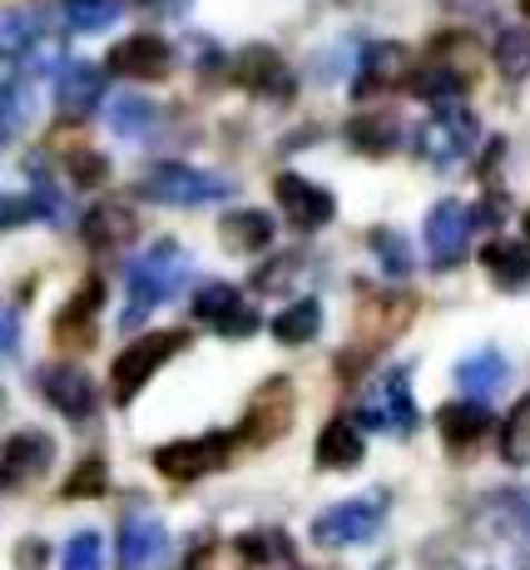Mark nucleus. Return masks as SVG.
Returning <instances> with one entry per match:
<instances>
[{
  "label": "nucleus",
  "mask_w": 530,
  "mask_h": 570,
  "mask_svg": "<svg viewBox=\"0 0 530 570\" xmlns=\"http://www.w3.org/2000/svg\"><path fill=\"white\" fill-rule=\"evenodd\" d=\"M317 327H323V308H317L313 298L293 303V308H283L278 317H273V337H278V343H288V347H297V343H313Z\"/></svg>",
  "instance_id": "obj_29"
},
{
  "label": "nucleus",
  "mask_w": 530,
  "mask_h": 570,
  "mask_svg": "<svg viewBox=\"0 0 530 570\" xmlns=\"http://www.w3.org/2000/svg\"><path fill=\"white\" fill-rule=\"evenodd\" d=\"M238 80L248 85L253 95H293V75H288V65H283L268 46L243 50V60H238Z\"/></svg>",
  "instance_id": "obj_20"
},
{
  "label": "nucleus",
  "mask_w": 530,
  "mask_h": 570,
  "mask_svg": "<svg viewBox=\"0 0 530 570\" xmlns=\"http://www.w3.org/2000/svg\"><path fill=\"white\" fill-rule=\"evenodd\" d=\"M238 556H243L248 566L278 561V556H288V541H283L278 531H248V535H238Z\"/></svg>",
  "instance_id": "obj_39"
},
{
  "label": "nucleus",
  "mask_w": 530,
  "mask_h": 570,
  "mask_svg": "<svg viewBox=\"0 0 530 570\" xmlns=\"http://www.w3.org/2000/svg\"><path fill=\"white\" fill-rule=\"evenodd\" d=\"M288 426H293V387L283 377H273L268 387L253 397L248 422H243V436H248V442H278Z\"/></svg>",
  "instance_id": "obj_15"
},
{
  "label": "nucleus",
  "mask_w": 530,
  "mask_h": 570,
  "mask_svg": "<svg viewBox=\"0 0 530 570\" xmlns=\"http://www.w3.org/2000/svg\"><path fill=\"white\" fill-rule=\"evenodd\" d=\"M481 268H485V278H491L495 288L516 293V288H526L530 283V248L506 244V238H491L485 254H481Z\"/></svg>",
  "instance_id": "obj_21"
},
{
  "label": "nucleus",
  "mask_w": 530,
  "mask_h": 570,
  "mask_svg": "<svg viewBox=\"0 0 530 570\" xmlns=\"http://www.w3.org/2000/svg\"><path fill=\"white\" fill-rule=\"evenodd\" d=\"M30 109H36V95H30L26 80H6L0 85V139L20 135L30 125Z\"/></svg>",
  "instance_id": "obj_32"
},
{
  "label": "nucleus",
  "mask_w": 530,
  "mask_h": 570,
  "mask_svg": "<svg viewBox=\"0 0 530 570\" xmlns=\"http://www.w3.org/2000/svg\"><path fill=\"white\" fill-rule=\"evenodd\" d=\"M362 426L386 436H406L416 426V402H412V372L386 367L367 392H362Z\"/></svg>",
  "instance_id": "obj_4"
},
{
  "label": "nucleus",
  "mask_w": 530,
  "mask_h": 570,
  "mask_svg": "<svg viewBox=\"0 0 530 570\" xmlns=\"http://www.w3.org/2000/svg\"><path fill=\"white\" fill-rule=\"evenodd\" d=\"M526 248H530V214H526Z\"/></svg>",
  "instance_id": "obj_45"
},
{
  "label": "nucleus",
  "mask_w": 530,
  "mask_h": 570,
  "mask_svg": "<svg viewBox=\"0 0 530 570\" xmlns=\"http://www.w3.org/2000/svg\"><path fill=\"white\" fill-rule=\"evenodd\" d=\"M477 135H481L477 115H471V109L457 100V105H436L432 115L416 125L412 145H416V155L432 164V169H457V164L471 159V149H477Z\"/></svg>",
  "instance_id": "obj_2"
},
{
  "label": "nucleus",
  "mask_w": 530,
  "mask_h": 570,
  "mask_svg": "<svg viewBox=\"0 0 530 570\" xmlns=\"http://www.w3.org/2000/svg\"><path fill=\"white\" fill-rule=\"evenodd\" d=\"M471 228H477V218H471V208L461 199H441L432 214H426V254H432L436 268H457V263L467 258Z\"/></svg>",
  "instance_id": "obj_7"
},
{
  "label": "nucleus",
  "mask_w": 530,
  "mask_h": 570,
  "mask_svg": "<svg viewBox=\"0 0 530 570\" xmlns=\"http://www.w3.org/2000/svg\"><path fill=\"white\" fill-rule=\"evenodd\" d=\"M65 20L70 30H109L119 20V0H65Z\"/></svg>",
  "instance_id": "obj_35"
},
{
  "label": "nucleus",
  "mask_w": 530,
  "mask_h": 570,
  "mask_svg": "<svg viewBox=\"0 0 530 570\" xmlns=\"http://www.w3.org/2000/svg\"><path fill=\"white\" fill-rule=\"evenodd\" d=\"M99 303H105V283L90 278L70 303H65V313L55 317V337H60L65 347H90L95 343V308Z\"/></svg>",
  "instance_id": "obj_17"
},
{
  "label": "nucleus",
  "mask_w": 530,
  "mask_h": 570,
  "mask_svg": "<svg viewBox=\"0 0 530 570\" xmlns=\"http://www.w3.org/2000/svg\"><path fill=\"white\" fill-rule=\"evenodd\" d=\"M109 164L95 155V149H70V179L80 184V189H95V184H105Z\"/></svg>",
  "instance_id": "obj_40"
},
{
  "label": "nucleus",
  "mask_w": 530,
  "mask_h": 570,
  "mask_svg": "<svg viewBox=\"0 0 530 570\" xmlns=\"http://www.w3.org/2000/svg\"><path fill=\"white\" fill-rule=\"evenodd\" d=\"M99 95H105V70H95V65L75 60L60 70V80H55V100H60L65 115H90V109L99 105Z\"/></svg>",
  "instance_id": "obj_18"
},
{
  "label": "nucleus",
  "mask_w": 530,
  "mask_h": 570,
  "mask_svg": "<svg viewBox=\"0 0 530 570\" xmlns=\"http://www.w3.org/2000/svg\"><path fill=\"white\" fill-rule=\"evenodd\" d=\"M485 521H491L495 535L516 546H530V497L526 491H501V497L485 501Z\"/></svg>",
  "instance_id": "obj_24"
},
{
  "label": "nucleus",
  "mask_w": 530,
  "mask_h": 570,
  "mask_svg": "<svg viewBox=\"0 0 530 570\" xmlns=\"http://www.w3.org/2000/svg\"><path fill=\"white\" fill-rule=\"evenodd\" d=\"M501 456L511 466H530V397L516 402V412L501 426Z\"/></svg>",
  "instance_id": "obj_34"
},
{
  "label": "nucleus",
  "mask_w": 530,
  "mask_h": 570,
  "mask_svg": "<svg viewBox=\"0 0 530 570\" xmlns=\"http://www.w3.org/2000/svg\"><path fill=\"white\" fill-rule=\"evenodd\" d=\"M179 347H189V333H154V337H139L129 353H119L115 363V402H135V392L169 363Z\"/></svg>",
  "instance_id": "obj_6"
},
{
  "label": "nucleus",
  "mask_w": 530,
  "mask_h": 570,
  "mask_svg": "<svg viewBox=\"0 0 530 570\" xmlns=\"http://www.w3.org/2000/svg\"><path fill=\"white\" fill-rule=\"evenodd\" d=\"M109 129H115L119 139H145L154 129V105L149 100H135V95H125V100L109 105Z\"/></svg>",
  "instance_id": "obj_33"
},
{
  "label": "nucleus",
  "mask_w": 530,
  "mask_h": 570,
  "mask_svg": "<svg viewBox=\"0 0 530 570\" xmlns=\"http://www.w3.org/2000/svg\"><path fill=\"white\" fill-rule=\"evenodd\" d=\"M129 234H135V214L125 204H95L85 218V244L90 248H119Z\"/></svg>",
  "instance_id": "obj_26"
},
{
  "label": "nucleus",
  "mask_w": 530,
  "mask_h": 570,
  "mask_svg": "<svg viewBox=\"0 0 530 570\" xmlns=\"http://www.w3.org/2000/svg\"><path fill=\"white\" fill-rule=\"evenodd\" d=\"M184 278H189V254H184L179 244L145 248V254L135 258V268H129V308L119 317V327L135 333L164 298H174V293L184 288Z\"/></svg>",
  "instance_id": "obj_1"
},
{
  "label": "nucleus",
  "mask_w": 530,
  "mask_h": 570,
  "mask_svg": "<svg viewBox=\"0 0 530 570\" xmlns=\"http://www.w3.org/2000/svg\"><path fill=\"white\" fill-rule=\"evenodd\" d=\"M224 244L234 254H258V248L273 244V214L263 208H238V214L224 218Z\"/></svg>",
  "instance_id": "obj_25"
},
{
  "label": "nucleus",
  "mask_w": 530,
  "mask_h": 570,
  "mask_svg": "<svg viewBox=\"0 0 530 570\" xmlns=\"http://www.w3.org/2000/svg\"><path fill=\"white\" fill-rule=\"evenodd\" d=\"M293 278H297V263H293V254H288V258H273L268 268L253 278V288H258V293H283Z\"/></svg>",
  "instance_id": "obj_41"
},
{
  "label": "nucleus",
  "mask_w": 530,
  "mask_h": 570,
  "mask_svg": "<svg viewBox=\"0 0 530 570\" xmlns=\"http://www.w3.org/2000/svg\"><path fill=\"white\" fill-rule=\"evenodd\" d=\"M228 456V436H189V442H169L154 452V466L169 481H198L214 466H224Z\"/></svg>",
  "instance_id": "obj_9"
},
{
  "label": "nucleus",
  "mask_w": 530,
  "mask_h": 570,
  "mask_svg": "<svg viewBox=\"0 0 530 570\" xmlns=\"http://www.w3.org/2000/svg\"><path fill=\"white\" fill-rule=\"evenodd\" d=\"M396 135H402V125H396V115H386V109H367V115H357L347 125V139L362 155H386V149H396Z\"/></svg>",
  "instance_id": "obj_27"
},
{
  "label": "nucleus",
  "mask_w": 530,
  "mask_h": 570,
  "mask_svg": "<svg viewBox=\"0 0 530 570\" xmlns=\"http://www.w3.org/2000/svg\"><path fill=\"white\" fill-rule=\"evenodd\" d=\"M362 432H357V422H327L323 426V436H317V466H327V471H352V466H362Z\"/></svg>",
  "instance_id": "obj_23"
},
{
  "label": "nucleus",
  "mask_w": 530,
  "mask_h": 570,
  "mask_svg": "<svg viewBox=\"0 0 530 570\" xmlns=\"http://www.w3.org/2000/svg\"><path fill=\"white\" fill-rule=\"evenodd\" d=\"M169 561V531L149 511H129L119 525V570H159Z\"/></svg>",
  "instance_id": "obj_8"
},
{
  "label": "nucleus",
  "mask_w": 530,
  "mask_h": 570,
  "mask_svg": "<svg viewBox=\"0 0 530 570\" xmlns=\"http://www.w3.org/2000/svg\"><path fill=\"white\" fill-rule=\"evenodd\" d=\"M16 347H20V317L10 308H0V363L16 357Z\"/></svg>",
  "instance_id": "obj_43"
},
{
  "label": "nucleus",
  "mask_w": 530,
  "mask_h": 570,
  "mask_svg": "<svg viewBox=\"0 0 530 570\" xmlns=\"http://www.w3.org/2000/svg\"><path fill=\"white\" fill-rule=\"evenodd\" d=\"M396 85H412V50L396 46V40H377V46L362 50V65H357V95H382V90H396Z\"/></svg>",
  "instance_id": "obj_12"
},
{
  "label": "nucleus",
  "mask_w": 530,
  "mask_h": 570,
  "mask_svg": "<svg viewBox=\"0 0 530 570\" xmlns=\"http://www.w3.org/2000/svg\"><path fill=\"white\" fill-rule=\"evenodd\" d=\"M461 90H467V70H457V65H426L422 75H412V95L432 105H457Z\"/></svg>",
  "instance_id": "obj_28"
},
{
  "label": "nucleus",
  "mask_w": 530,
  "mask_h": 570,
  "mask_svg": "<svg viewBox=\"0 0 530 570\" xmlns=\"http://www.w3.org/2000/svg\"><path fill=\"white\" fill-rule=\"evenodd\" d=\"M382 517H386V501L382 497H357V501H342V507L323 511L313 521V541L337 551V546H362L382 531Z\"/></svg>",
  "instance_id": "obj_5"
},
{
  "label": "nucleus",
  "mask_w": 530,
  "mask_h": 570,
  "mask_svg": "<svg viewBox=\"0 0 530 570\" xmlns=\"http://www.w3.org/2000/svg\"><path fill=\"white\" fill-rule=\"evenodd\" d=\"M60 570H105V541H99L95 531L70 535V546H65V561H60Z\"/></svg>",
  "instance_id": "obj_37"
},
{
  "label": "nucleus",
  "mask_w": 530,
  "mask_h": 570,
  "mask_svg": "<svg viewBox=\"0 0 530 570\" xmlns=\"http://www.w3.org/2000/svg\"><path fill=\"white\" fill-rule=\"evenodd\" d=\"M194 317H198V323H214V333H224V337L258 333V313L243 308V293L228 288V283H208V288H198Z\"/></svg>",
  "instance_id": "obj_11"
},
{
  "label": "nucleus",
  "mask_w": 530,
  "mask_h": 570,
  "mask_svg": "<svg viewBox=\"0 0 530 570\" xmlns=\"http://www.w3.org/2000/svg\"><path fill=\"white\" fill-rule=\"evenodd\" d=\"M436 426L446 436V446H477L491 432V412H485V402H446L436 412Z\"/></svg>",
  "instance_id": "obj_22"
},
{
  "label": "nucleus",
  "mask_w": 530,
  "mask_h": 570,
  "mask_svg": "<svg viewBox=\"0 0 530 570\" xmlns=\"http://www.w3.org/2000/svg\"><path fill=\"white\" fill-rule=\"evenodd\" d=\"M105 487H109V466L99 462V456H85V462L75 466V476L65 481V497H70V501H85V497H99Z\"/></svg>",
  "instance_id": "obj_38"
},
{
  "label": "nucleus",
  "mask_w": 530,
  "mask_h": 570,
  "mask_svg": "<svg viewBox=\"0 0 530 570\" xmlns=\"http://www.w3.org/2000/svg\"><path fill=\"white\" fill-rule=\"evenodd\" d=\"M273 194H278L283 214L293 218V228H303V234H313V228H323L327 218L337 214V199L327 189H317V184L297 179V174H278V184H273Z\"/></svg>",
  "instance_id": "obj_14"
},
{
  "label": "nucleus",
  "mask_w": 530,
  "mask_h": 570,
  "mask_svg": "<svg viewBox=\"0 0 530 570\" xmlns=\"http://www.w3.org/2000/svg\"><path fill=\"white\" fill-rule=\"evenodd\" d=\"M139 194L154 204H174V208H204V204H218L234 194V184L224 174H208V169H194V164H154V169L139 179Z\"/></svg>",
  "instance_id": "obj_3"
},
{
  "label": "nucleus",
  "mask_w": 530,
  "mask_h": 570,
  "mask_svg": "<svg viewBox=\"0 0 530 570\" xmlns=\"http://www.w3.org/2000/svg\"><path fill=\"white\" fill-rule=\"evenodd\" d=\"M46 541H20V551H16V561L20 566H26V570H40V566H46Z\"/></svg>",
  "instance_id": "obj_44"
},
{
  "label": "nucleus",
  "mask_w": 530,
  "mask_h": 570,
  "mask_svg": "<svg viewBox=\"0 0 530 570\" xmlns=\"http://www.w3.org/2000/svg\"><path fill=\"white\" fill-rule=\"evenodd\" d=\"M40 392H46L50 407L65 412L70 422H85V416H95V382H90V372H80V367H50L46 377H40Z\"/></svg>",
  "instance_id": "obj_16"
},
{
  "label": "nucleus",
  "mask_w": 530,
  "mask_h": 570,
  "mask_svg": "<svg viewBox=\"0 0 530 570\" xmlns=\"http://www.w3.org/2000/svg\"><path fill=\"white\" fill-rule=\"evenodd\" d=\"M495 70L506 80H526L530 75V30L526 26H506L495 36Z\"/></svg>",
  "instance_id": "obj_30"
},
{
  "label": "nucleus",
  "mask_w": 530,
  "mask_h": 570,
  "mask_svg": "<svg viewBox=\"0 0 530 570\" xmlns=\"http://www.w3.org/2000/svg\"><path fill=\"white\" fill-rule=\"evenodd\" d=\"M109 70L125 75V80H164L174 65V50L164 36H129L109 50Z\"/></svg>",
  "instance_id": "obj_13"
},
{
  "label": "nucleus",
  "mask_w": 530,
  "mask_h": 570,
  "mask_svg": "<svg viewBox=\"0 0 530 570\" xmlns=\"http://www.w3.org/2000/svg\"><path fill=\"white\" fill-rule=\"evenodd\" d=\"M511 382V363H506L501 353H471L467 363H457V387L467 392V402H485V397H495V392Z\"/></svg>",
  "instance_id": "obj_19"
},
{
  "label": "nucleus",
  "mask_w": 530,
  "mask_h": 570,
  "mask_svg": "<svg viewBox=\"0 0 530 570\" xmlns=\"http://www.w3.org/2000/svg\"><path fill=\"white\" fill-rule=\"evenodd\" d=\"M50 462H55V442L46 432H16L6 446H0V491L46 476Z\"/></svg>",
  "instance_id": "obj_10"
},
{
  "label": "nucleus",
  "mask_w": 530,
  "mask_h": 570,
  "mask_svg": "<svg viewBox=\"0 0 530 570\" xmlns=\"http://www.w3.org/2000/svg\"><path fill=\"white\" fill-rule=\"evenodd\" d=\"M372 254L382 258V268L392 273V278H406L412 273V248H406V238L402 234H392V228H372Z\"/></svg>",
  "instance_id": "obj_36"
},
{
  "label": "nucleus",
  "mask_w": 530,
  "mask_h": 570,
  "mask_svg": "<svg viewBox=\"0 0 530 570\" xmlns=\"http://www.w3.org/2000/svg\"><path fill=\"white\" fill-rule=\"evenodd\" d=\"M40 36H46V30H40L36 10H6V16H0V50L6 55H30L40 46Z\"/></svg>",
  "instance_id": "obj_31"
},
{
  "label": "nucleus",
  "mask_w": 530,
  "mask_h": 570,
  "mask_svg": "<svg viewBox=\"0 0 530 570\" xmlns=\"http://www.w3.org/2000/svg\"><path fill=\"white\" fill-rule=\"evenodd\" d=\"M521 10H526V16H530V0H521Z\"/></svg>",
  "instance_id": "obj_46"
},
{
  "label": "nucleus",
  "mask_w": 530,
  "mask_h": 570,
  "mask_svg": "<svg viewBox=\"0 0 530 570\" xmlns=\"http://www.w3.org/2000/svg\"><path fill=\"white\" fill-rule=\"evenodd\" d=\"M26 218H36V199H10V194H0V228H16V224H26Z\"/></svg>",
  "instance_id": "obj_42"
}]
</instances>
